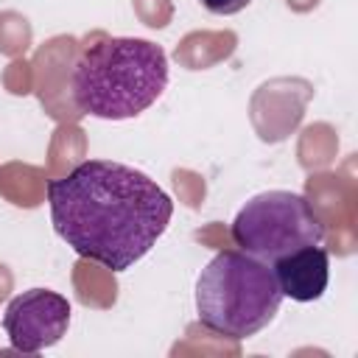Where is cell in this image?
I'll return each instance as SVG.
<instances>
[{
	"label": "cell",
	"instance_id": "7a4b0ae2",
	"mask_svg": "<svg viewBox=\"0 0 358 358\" xmlns=\"http://www.w3.org/2000/svg\"><path fill=\"white\" fill-rule=\"evenodd\" d=\"M168 87V56L137 36H103L84 48L70 76V95L81 115L129 120L145 112Z\"/></svg>",
	"mask_w": 358,
	"mask_h": 358
},
{
	"label": "cell",
	"instance_id": "52a82bcc",
	"mask_svg": "<svg viewBox=\"0 0 358 358\" xmlns=\"http://www.w3.org/2000/svg\"><path fill=\"white\" fill-rule=\"evenodd\" d=\"M210 14H238V11H243L252 0H199Z\"/></svg>",
	"mask_w": 358,
	"mask_h": 358
},
{
	"label": "cell",
	"instance_id": "8992f818",
	"mask_svg": "<svg viewBox=\"0 0 358 358\" xmlns=\"http://www.w3.org/2000/svg\"><path fill=\"white\" fill-rule=\"evenodd\" d=\"M271 271L277 277L282 296H291L294 302H313L327 288L330 257L319 243H313L277 257L271 263Z\"/></svg>",
	"mask_w": 358,
	"mask_h": 358
},
{
	"label": "cell",
	"instance_id": "5b68a950",
	"mask_svg": "<svg viewBox=\"0 0 358 358\" xmlns=\"http://www.w3.org/2000/svg\"><path fill=\"white\" fill-rule=\"evenodd\" d=\"M70 313L73 308L67 296L48 288H31L17 294L6 305L3 330L14 350L34 355L62 341V336L70 327Z\"/></svg>",
	"mask_w": 358,
	"mask_h": 358
},
{
	"label": "cell",
	"instance_id": "6da1fadb",
	"mask_svg": "<svg viewBox=\"0 0 358 358\" xmlns=\"http://www.w3.org/2000/svg\"><path fill=\"white\" fill-rule=\"evenodd\" d=\"M48 204L56 235L112 271L145 257L173 215L171 196L151 176L112 159H87L50 179Z\"/></svg>",
	"mask_w": 358,
	"mask_h": 358
},
{
	"label": "cell",
	"instance_id": "3957f363",
	"mask_svg": "<svg viewBox=\"0 0 358 358\" xmlns=\"http://www.w3.org/2000/svg\"><path fill=\"white\" fill-rule=\"evenodd\" d=\"M282 291L268 263L241 252H218L196 280L199 322L227 338H249L277 316Z\"/></svg>",
	"mask_w": 358,
	"mask_h": 358
},
{
	"label": "cell",
	"instance_id": "277c9868",
	"mask_svg": "<svg viewBox=\"0 0 358 358\" xmlns=\"http://www.w3.org/2000/svg\"><path fill=\"white\" fill-rule=\"evenodd\" d=\"M232 241L241 252L271 266L294 249L322 243L324 224L302 193L266 190L238 210L232 221Z\"/></svg>",
	"mask_w": 358,
	"mask_h": 358
}]
</instances>
